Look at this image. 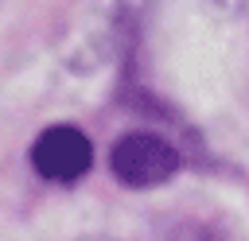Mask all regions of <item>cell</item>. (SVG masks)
Instances as JSON below:
<instances>
[{"mask_svg":"<svg viewBox=\"0 0 249 241\" xmlns=\"http://www.w3.org/2000/svg\"><path fill=\"white\" fill-rule=\"evenodd\" d=\"M109 167L124 187H160L179 171V152L156 132H124L109 152Z\"/></svg>","mask_w":249,"mask_h":241,"instance_id":"6da1fadb","label":"cell"},{"mask_svg":"<svg viewBox=\"0 0 249 241\" xmlns=\"http://www.w3.org/2000/svg\"><path fill=\"white\" fill-rule=\"evenodd\" d=\"M31 163L43 179L51 183H74L89 171L93 163V144L82 128L74 124H54V128H43L31 144Z\"/></svg>","mask_w":249,"mask_h":241,"instance_id":"7a4b0ae2","label":"cell"},{"mask_svg":"<svg viewBox=\"0 0 249 241\" xmlns=\"http://www.w3.org/2000/svg\"><path fill=\"white\" fill-rule=\"evenodd\" d=\"M226 4H230V8H233V12H241V16H245V19H249V0H226Z\"/></svg>","mask_w":249,"mask_h":241,"instance_id":"3957f363","label":"cell"}]
</instances>
